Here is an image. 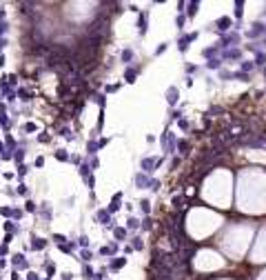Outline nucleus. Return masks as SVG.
<instances>
[{
  "instance_id": "nucleus-28",
  "label": "nucleus",
  "mask_w": 266,
  "mask_h": 280,
  "mask_svg": "<svg viewBox=\"0 0 266 280\" xmlns=\"http://www.w3.org/2000/svg\"><path fill=\"white\" fill-rule=\"evenodd\" d=\"M82 260H91V251H82Z\"/></svg>"
},
{
  "instance_id": "nucleus-2",
  "label": "nucleus",
  "mask_w": 266,
  "mask_h": 280,
  "mask_svg": "<svg viewBox=\"0 0 266 280\" xmlns=\"http://www.w3.org/2000/svg\"><path fill=\"white\" fill-rule=\"evenodd\" d=\"M5 231L9 233V236H11V233H16V231H18V227H16V222H9V220H7V222H5Z\"/></svg>"
},
{
  "instance_id": "nucleus-21",
  "label": "nucleus",
  "mask_w": 266,
  "mask_h": 280,
  "mask_svg": "<svg viewBox=\"0 0 266 280\" xmlns=\"http://www.w3.org/2000/svg\"><path fill=\"white\" fill-rule=\"evenodd\" d=\"M11 216H13L16 220H20V216H22V211H20V209H11Z\"/></svg>"
},
{
  "instance_id": "nucleus-19",
  "label": "nucleus",
  "mask_w": 266,
  "mask_h": 280,
  "mask_svg": "<svg viewBox=\"0 0 266 280\" xmlns=\"http://www.w3.org/2000/svg\"><path fill=\"white\" fill-rule=\"evenodd\" d=\"M220 67V60H208V69H217Z\"/></svg>"
},
{
  "instance_id": "nucleus-27",
  "label": "nucleus",
  "mask_w": 266,
  "mask_h": 280,
  "mask_svg": "<svg viewBox=\"0 0 266 280\" xmlns=\"http://www.w3.org/2000/svg\"><path fill=\"white\" fill-rule=\"evenodd\" d=\"M0 213H2V216H11V209H9V207H2V209H0Z\"/></svg>"
},
{
  "instance_id": "nucleus-26",
  "label": "nucleus",
  "mask_w": 266,
  "mask_h": 280,
  "mask_svg": "<svg viewBox=\"0 0 266 280\" xmlns=\"http://www.w3.org/2000/svg\"><path fill=\"white\" fill-rule=\"evenodd\" d=\"M27 211H36V204L31 200H27Z\"/></svg>"
},
{
  "instance_id": "nucleus-37",
  "label": "nucleus",
  "mask_w": 266,
  "mask_h": 280,
  "mask_svg": "<svg viewBox=\"0 0 266 280\" xmlns=\"http://www.w3.org/2000/svg\"><path fill=\"white\" fill-rule=\"evenodd\" d=\"M2 18H5V9L0 7V20H2Z\"/></svg>"
},
{
  "instance_id": "nucleus-22",
  "label": "nucleus",
  "mask_w": 266,
  "mask_h": 280,
  "mask_svg": "<svg viewBox=\"0 0 266 280\" xmlns=\"http://www.w3.org/2000/svg\"><path fill=\"white\" fill-rule=\"evenodd\" d=\"M53 240L58 242V245H64V236H60V233H55V236H53Z\"/></svg>"
},
{
  "instance_id": "nucleus-14",
  "label": "nucleus",
  "mask_w": 266,
  "mask_h": 280,
  "mask_svg": "<svg viewBox=\"0 0 266 280\" xmlns=\"http://www.w3.org/2000/svg\"><path fill=\"white\" fill-rule=\"evenodd\" d=\"M22 131H36V125H33V122H27V125L22 127Z\"/></svg>"
},
{
  "instance_id": "nucleus-9",
  "label": "nucleus",
  "mask_w": 266,
  "mask_h": 280,
  "mask_svg": "<svg viewBox=\"0 0 266 280\" xmlns=\"http://www.w3.org/2000/svg\"><path fill=\"white\" fill-rule=\"evenodd\" d=\"M55 158H58V160H69V154L60 149V151H55Z\"/></svg>"
},
{
  "instance_id": "nucleus-39",
  "label": "nucleus",
  "mask_w": 266,
  "mask_h": 280,
  "mask_svg": "<svg viewBox=\"0 0 266 280\" xmlns=\"http://www.w3.org/2000/svg\"><path fill=\"white\" fill-rule=\"evenodd\" d=\"M2 64H5V58H2V56H0V67H2Z\"/></svg>"
},
{
  "instance_id": "nucleus-23",
  "label": "nucleus",
  "mask_w": 266,
  "mask_h": 280,
  "mask_svg": "<svg viewBox=\"0 0 266 280\" xmlns=\"http://www.w3.org/2000/svg\"><path fill=\"white\" fill-rule=\"evenodd\" d=\"M27 169H29L27 165H20V167H18V173H20V176H25V171H27Z\"/></svg>"
},
{
  "instance_id": "nucleus-34",
  "label": "nucleus",
  "mask_w": 266,
  "mask_h": 280,
  "mask_svg": "<svg viewBox=\"0 0 266 280\" xmlns=\"http://www.w3.org/2000/svg\"><path fill=\"white\" fill-rule=\"evenodd\" d=\"M129 227H131V229H133V227H138V220H135V218H131V220H129Z\"/></svg>"
},
{
  "instance_id": "nucleus-13",
  "label": "nucleus",
  "mask_w": 266,
  "mask_h": 280,
  "mask_svg": "<svg viewBox=\"0 0 266 280\" xmlns=\"http://www.w3.org/2000/svg\"><path fill=\"white\" fill-rule=\"evenodd\" d=\"M231 20L229 18H222V20H217V25H220V29H226V25H229Z\"/></svg>"
},
{
  "instance_id": "nucleus-25",
  "label": "nucleus",
  "mask_w": 266,
  "mask_h": 280,
  "mask_svg": "<svg viewBox=\"0 0 266 280\" xmlns=\"http://www.w3.org/2000/svg\"><path fill=\"white\" fill-rule=\"evenodd\" d=\"M80 173L87 176V173H89V165H82V167H80Z\"/></svg>"
},
{
  "instance_id": "nucleus-3",
  "label": "nucleus",
  "mask_w": 266,
  "mask_h": 280,
  "mask_svg": "<svg viewBox=\"0 0 266 280\" xmlns=\"http://www.w3.org/2000/svg\"><path fill=\"white\" fill-rule=\"evenodd\" d=\"M138 29H140V33H144V31H146V16H140V22H138Z\"/></svg>"
},
{
  "instance_id": "nucleus-32",
  "label": "nucleus",
  "mask_w": 266,
  "mask_h": 280,
  "mask_svg": "<svg viewBox=\"0 0 266 280\" xmlns=\"http://www.w3.org/2000/svg\"><path fill=\"white\" fill-rule=\"evenodd\" d=\"M27 280H38V274H33V271L27 274Z\"/></svg>"
},
{
  "instance_id": "nucleus-36",
  "label": "nucleus",
  "mask_w": 266,
  "mask_h": 280,
  "mask_svg": "<svg viewBox=\"0 0 266 280\" xmlns=\"http://www.w3.org/2000/svg\"><path fill=\"white\" fill-rule=\"evenodd\" d=\"M5 47H7V40H5V38H0V49H5Z\"/></svg>"
},
{
  "instance_id": "nucleus-17",
  "label": "nucleus",
  "mask_w": 266,
  "mask_h": 280,
  "mask_svg": "<svg viewBox=\"0 0 266 280\" xmlns=\"http://www.w3.org/2000/svg\"><path fill=\"white\" fill-rule=\"evenodd\" d=\"M133 80H135V71L129 69V71H127V82H133Z\"/></svg>"
},
{
  "instance_id": "nucleus-16",
  "label": "nucleus",
  "mask_w": 266,
  "mask_h": 280,
  "mask_svg": "<svg viewBox=\"0 0 266 280\" xmlns=\"http://www.w3.org/2000/svg\"><path fill=\"white\" fill-rule=\"evenodd\" d=\"M124 236H127V231H124V229H116V238H118V240H122Z\"/></svg>"
},
{
  "instance_id": "nucleus-1",
  "label": "nucleus",
  "mask_w": 266,
  "mask_h": 280,
  "mask_svg": "<svg viewBox=\"0 0 266 280\" xmlns=\"http://www.w3.org/2000/svg\"><path fill=\"white\" fill-rule=\"evenodd\" d=\"M11 262H13V267H20V269H25V267H27V258H25L22 254H16V256L11 258Z\"/></svg>"
},
{
  "instance_id": "nucleus-7",
  "label": "nucleus",
  "mask_w": 266,
  "mask_h": 280,
  "mask_svg": "<svg viewBox=\"0 0 266 280\" xmlns=\"http://www.w3.org/2000/svg\"><path fill=\"white\" fill-rule=\"evenodd\" d=\"M11 156L16 158V160H18V162H20V160H22V158H25V151H22V149H13V154H11Z\"/></svg>"
},
{
  "instance_id": "nucleus-20",
  "label": "nucleus",
  "mask_w": 266,
  "mask_h": 280,
  "mask_svg": "<svg viewBox=\"0 0 266 280\" xmlns=\"http://www.w3.org/2000/svg\"><path fill=\"white\" fill-rule=\"evenodd\" d=\"M7 29H9V25H7V22H0V38L5 36V31H7Z\"/></svg>"
},
{
  "instance_id": "nucleus-18",
  "label": "nucleus",
  "mask_w": 266,
  "mask_h": 280,
  "mask_svg": "<svg viewBox=\"0 0 266 280\" xmlns=\"http://www.w3.org/2000/svg\"><path fill=\"white\" fill-rule=\"evenodd\" d=\"M135 182H138V185H140V187H144V185H146V182H149V180H146V178H144V176H138V178H135Z\"/></svg>"
},
{
  "instance_id": "nucleus-10",
  "label": "nucleus",
  "mask_w": 266,
  "mask_h": 280,
  "mask_svg": "<svg viewBox=\"0 0 266 280\" xmlns=\"http://www.w3.org/2000/svg\"><path fill=\"white\" fill-rule=\"evenodd\" d=\"M153 165H155V160H153V158H149V160H144V162H142V167H144L146 171H151V167H153Z\"/></svg>"
},
{
  "instance_id": "nucleus-4",
  "label": "nucleus",
  "mask_w": 266,
  "mask_h": 280,
  "mask_svg": "<svg viewBox=\"0 0 266 280\" xmlns=\"http://www.w3.org/2000/svg\"><path fill=\"white\" fill-rule=\"evenodd\" d=\"M98 218H100L102 225H109V222H111V218H109V213H107V211H100V213H98Z\"/></svg>"
},
{
  "instance_id": "nucleus-38",
  "label": "nucleus",
  "mask_w": 266,
  "mask_h": 280,
  "mask_svg": "<svg viewBox=\"0 0 266 280\" xmlns=\"http://www.w3.org/2000/svg\"><path fill=\"white\" fill-rule=\"evenodd\" d=\"M0 116H5V105H0Z\"/></svg>"
},
{
  "instance_id": "nucleus-31",
  "label": "nucleus",
  "mask_w": 266,
  "mask_h": 280,
  "mask_svg": "<svg viewBox=\"0 0 266 280\" xmlns=\"http://www.w3.org/2000/svg\"><path fill=\"white\" fill-rule=\"evenodd\" d=\"M38 140H40V142H47V140H49V136H47V134H40V136H38Z\"/></svg>"
},
{
  "instance_id": "nucleus-30",
  "label": "nucleus",
  "mask_w": 266,
  "mask_h": 280,
  "mask_svg": "<svg viewBox=\"0 0 266 280\" xmlns=\"http://www.w3.org/2000/svg\"><path fill=\"white\" fill-rule=\"evenodd\" d=\"M133 249H142V242H140V238H135V242H133Z\"/></svg>"
},
{
  "instance_id": "nucleus-29",
  "label": "nucleus",
  "mask_w": 266,
  "mask_h": 280,
  "mask_svg": "<svg viewBox=\"0 0 266 280\" xmlns=\"http://www.w3.org/2000/svg\"><path fill=\"white\" fill-rule=\"evenodd\" d=\"M131 56H133L131 51H124V53H122V60H131Z\"/></svg>"
},
{
  "instance_id": "nucleus-35",
  "label": "nucleus",
  "mask_w": 266,
  "mask_h": 280,
  "mask_svg": "<svg viewBox=\"0 0 266 280\" xmlns=\"http://www.w3.org/2000/svg\"><path fill=\"white\" fill-rule=\"evenodd\" d=\"M93 100H96V102H100V105H102V102H104V96H93Z\"/></svg>"
},
{
  "instance_id": "nucleus-6",
  "label": "nucleus",
  "mask_w": 266,
  "mask_h": 280,
  "mask_svg": "<svg viewBox=\"0 0 266 280\" xmlns=\"http://www.w3.org/2000/svg\"><path fill=\"white\" fill-rule=\"evenodd\" d=\"M18 96H20V100H31V91L20 89V91H18Z\"/></svg>"
},
{
  "instance_id": "nucleus-8",
  "label": "nucleus",
  "mask_w": 266,
  "mask_h": 280,
  "mask_svg": "<svg viewBox=\"0 0 266 280\" xmlns=\"http://www.w3.org/2000/svg\"><path fill=\"white\" fill-rule=\"evenodd\" d=\"M124 262H127L124 258H118V260H113V262H111V269H120V267L124 265Z\"/></svg>"
},
{
  "instance_id": "nucleus-15",
  "label": "nucleus",
  "mask_w": 266,
  "mask_h": 280,
  "mask_svg": "<svg viewBox=\"0 0 266 280\" xmlns=\"http://www.w3.org/2000/svg\"><path fill=\"white\" fill-rule=\"evenodd\" d=\"M0 158H2V160H9V158H13V156H11L9 149H2V156H0Z\"/></svg>"
},
{
  "instance_id": "nucleus-12",
  "label": "nucleus",
  "mask_w": 266,
  "mask_h": 280,
  "mask_svg": "<svg viewBox=\"0 0 266 280\" xmlns=\"http://www.w3.org/2000/svg\"><path fill=\"white\" fill-rule=\"evenodd\" d=\"M5 82H9V85H16V82H18V76H13V73H11V76H5Z\"/></svg>"
},
{
  "instance_id": "nucleus-11",
  "label": "nucleus",
  "mask_w": 266,
  "mask_h": 280,
  "mask_svg": "<svg viewBox=\"0 0 266 280\" xmlns=\"http://www.w3.org/2000/svg\"><path fill=\"white\" fill-rule=\"evenodd\" d=\"M0 125H2L5 129H9V127H11V122H9V118H7V116H0Z\"/></svg>"
},
{
  "instance_id": "nucleus-24",
  "label": "nucleus",
  "mask_w": 266,
  "mask_h": 280,
  "mask_svg": "<svg viewBox=\"0 0 266 280\" xmlns=\"http://www.w3.org/2000/svg\"><path fill=\"white\" fill-rule=\"evenodd\" d=\"M242 69H244V71H251V69H253V62H244Z\"/></svg>"
},
{
  "instance_id": "nucleus-33",
  "label": "nucleus",
  "mask_w": 266,
  "mask_h": 280,
  "mask_svg": "<svg viewBox=\"0 0 266 280\" xmlns=\"http://www.w3.org/2000/svg\"><path fill=\"white\" fill-rule=\"evenodd\" d=\"M44 165V158H36V167H42Z\"/></svg>"
},
{
  "instance_id": "nucleus-5",
  "label": "nucleus",
  "mask_w": 266,
  "mask_h": 280,
  "mask_svg": "<svg viewBox=\"0 0 266 280\" xmlns=\"http://www.w3.org/2000/svg\"><path fill=\"white\" fill-rule=\"evenodd\" d=\"M44 245H47V242H44L42 238H33V242H31V247H33V249H42Z\"/></svg>"
}]
</instances>
